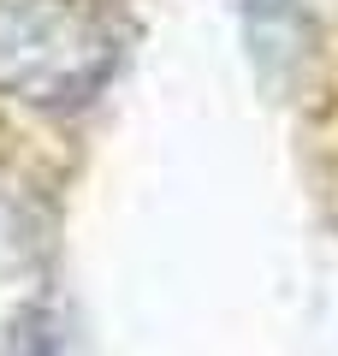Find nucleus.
<instances>
[{"label": "nucleus", "mask_w": 338, "mask_h": 356, "mask_svg": "<svg viewBox=\"0 0 338 356\" xmlns=\"http://www.w3.org/2000/svg\"><path fill=\"white\" fill-rule=\"evenodd\" d=\"M119 42L83 0H0V95L77 113L113 83Z\"/></svg>", "instance_id": "obj_1"}, {"label": "nucleus", "mask_w": 338, "mask_h": 356, "mask_svg": "<svg viewBox=\"0 0 338 356\" xmlns=\"http://www.w3.org/2000/svg\"><path fill=\"white\" fill-rule=\"evenodd\" d=\"M243 13V30H250L255 54H273V60H285L291 42H297V0H238Z\"/></svg>", "instance_id": "obj_2"}]
</instances>
